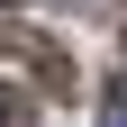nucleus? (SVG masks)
<instances>
[{
	"label": "nucleus",
	"instance_id": "nucleus-1",
	"mask_svg": "<svg viewBox=\"0 0 127 127\" xmlns=\"http://www.w3.org/2000/svg\"><path fill=\"white\" fill-rule=\"evenodd\" d=\"M0 55H18V64H36V82H45V91H73V55H64L55 36H36V27H18V18H0Z\"/></svg>",
	"mask_w": 127,
	"mask_h": 127
},
{
	"label": "nucleus",
	"instance_id": "nucleus-2",
	"mask_svg": "<svg viewBox=\"0 0 127 127\" xmlns=\"http://www.w3.org/2000/svg\"><path fill=\"white\" fill-rule=\"evenodd\" d=\"M0 127H36V109H27V91H0Z\"/></svg>",
	"mask_w": 127,
	"mask_h": 127
},
{
	"label": "nucleus",
	"instance_id": "nucleus-3",
	"mask_svg": "<svg viewBox=\"0 0 127 127\" xmlns=\"http://www.w3.org/2000/svg\"><path fill=\"white\" fill-rule=\"evenodd\" d=\"M100 127H127V91H109V100H100Z\"/></svg>",
	"mask_w": 127,
	"mask_h": 127
}]
</instances>
